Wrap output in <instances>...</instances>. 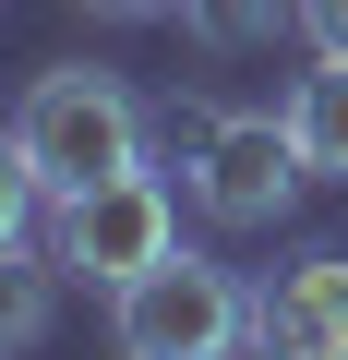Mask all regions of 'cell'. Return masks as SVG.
Segmentation results:
<instances>
[{
  "label": "cell",
  "mask_w": 348,
  "mask_h": 360,
  "mask_svg": "<svg viewBox=\"0 0 348 360\" xmlns=\"http://www.w3.org/2000/svg\"><path fill=\"white\" fill-rule=\"evenodd\" d=\"M13 144H25V168H37V193L60 205V193H96V180H120V168H156V156H144V144H156V108H144L108 60H60V72L25 84Z\"/></svg>",
  "instance_id": "cell-1"
},
{
  "label": "cell",
  "mask_w": 348,
  "mask_h": 360,
  "mask_svg": "<svg viewBox=\"0 0 348 360\" xmlns=\"http://www.w3.org/2000/svg\"><path fill=\"white\" fill-rule=\"evenodd\" d=\"M108 348L120 360H240L252 348V288L205 252H168L132 288H108Z\"/></svg>",
  "instance_id": "cell-2"
},
{
  "label": "cell",
  "mask_w": 348,
  "mask_h": 360,
  "mask_svg": "<svg viewBox=\"0 0 348 360\" xmlns=\"http://www.w3.org/2000/svg\"><path fill=\"white\" fill-rule=\"evenodd\" d=\"M49 252H60L84 288H132L144 264L181 252V205H168L156 168H120V180H96V193H60V205H49Z\"/></svg>",
  "instance_id": "cell-3"
},
{
  "label": "cell",
  "mask_w": 348,
  "mask_h": 360,
  "mask_svg": "<svg viewBox=\"0 0 348 360\" xmlns=\"http://www.w3.org/2000/svg\"><path fill=\"white\" fill-rule=\"evenodd\" d=\"M181 168H193V205H205L217 229H276V217L300 205V180H312V168H300L288 108H228Z\"/></svg>",
  "instance_id": "cell-4"
},
{
  "label": "cell",
  "mask_w": 348,
  "mask_h": 360,
  "mask_svg": "<svg viewBox=\"0 0 348 360\" xmlns=\"http://www.w3.org/2000/svg\"><path fill=\"white\" fill-rule=\"evenodd\" d=\"M252 360H348V252H288L252 276Z\"/></svg>",
  "instance_id": "cell-5"
},
{
  "label": "cell",
  "mask_w": 348,
  "mask_h": 360,
  "mask_svg": "<svg viewBox=\"0 0 348 360\" xmlns=\"http://www.w3.org/2000/svg\"><path fill=\"white\" fill-rule=\"evenodd\" d=\"M60 288H72V264L49 240H0V360H13V348H49Z\"/></svg>",
  "instance_id": "cell-6"
},
{
  "label": "cell",
  "mask_w": 348,
  "mask_h": 360,
  "mask_svg": "<svg viewBox=\"0 0 348 360\" xmlns=\"http://www.w3.org/2000/svg\"><path fill=\"white\" fill-rule=\"evenodd\" d=\"M288 132H300V168L312 180H348V60H312L288 84Z\"/></svg>",
  "instance_id": "cell-7"
},
{
  "label": "cell",
  "mask_w": 348,
  "mask_h": 360,
  "mask_svg": "<svg viewBox=\"0 0 348 360\" xmlns=\"http://www.w3.org/2000/svg\"><path fill=\"white\" fill-rule=\"evenodd\" d=\"M181 25H193V49H205V60H240V49L300 37V0H181Z\"/></svg>",
  "instance_id": "cell-8"
},
{
  "label": "cell",
  "mask_w": 348,
  "mask_h": 360,
  "mask_svg": "<svg viewBox=\"0 0 348 360\" xmlns=\"http://www.w3.org/2000/svg\"><path fill=\"white\" fill-rule=\"evenodd\" d=\"M49 193H37V168H25V144H13V120H0V240H25V217H37Z\"/></svg>",
  "instance_id": "cell-9"
},
{
  "label": "cell",
  "mask_w": 348,
  "mask_h": 360,
  "mask_svg": "<svg viewBox=\"0 0 348 360\" xmlns=\"http://www.w3.org/2000/svg\"><path fill=\"white\" fill-rule=\"evenodd\" d=\"M217 120H228V108H217V96H168V108H156V132H168V144H181V156H193V144H205V132H217Z\"/></svg>",
  "instance_id": "cell-10"
},
{
  "label": "cell",
  "mask_w": 348,
  "mask_h": 360,
  "mask_svg": "<svg viewBox=\"0 0 348 360\" xmlns=\"http://www.w3.org/2000/svg\"><path fill=\"white\" fill-rule=\"evenodd\" d=\"M300 49L312 60H348V0H300Z\"/></svg>",
  "instance_id": "cell-11"
},
{
  "label": "cell",
  "mask_w": 348,
  "mask_h": 360,
  "mask_svg": "<svg viewBox=\"0 0 348 360\" xmlns=\"http://www.w3.org/2000/svg\"><path fill=\"white\" fill-rule=\"evenodd\" d=\"M72 13H108V25H156V13H181V0H72Z\"/></svg>",
  "instance_id": "cell-12"
}]
</instances>
